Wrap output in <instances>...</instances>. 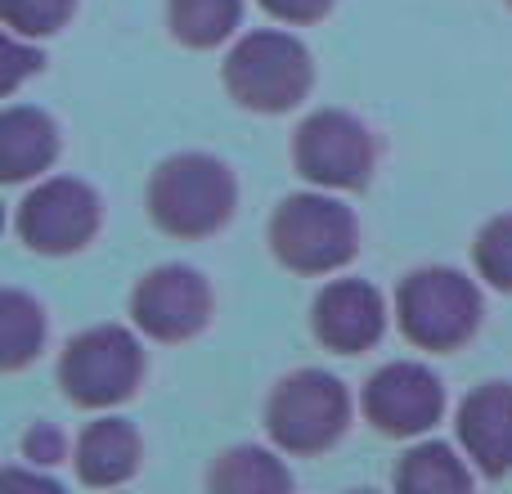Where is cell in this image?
I'll return each instance as SVG.
<instances>
[{
	"instance_id": "6da1fadb",
	"label": "cell",
	"mask_w": 512,
	"mask_h": 494,
	"mask_svg": "<svg viewBox=\"0 0 512 494\" xmlns=\"http://www.w3.org/2000/svg\"><path fill=\"white\" fill-rule=\"evenodd\" d=\"M239 203V189L225 162L207 153L167 158L149 180V216L171 239H207L225 230Z\"/></svg>"
},
{
	"instance_id": "7a4b0ae2",
	"label": "cell",
	"mask_w": 512,
	"mask_h": 494,
	"mask_svg": "<svg viewBox=\"0 0 512 494\" xmlns=\"http://www.w3.org/2000/svg\"><path fill=\"white\" fill-rule=\"evenodd\" d=\"M396 319L400 333L423 351H459L481 328V292L468 274L427 265L400 283Z\"/></svg>"
},
{
	"instance_id": "3957f363",
	"label": "cell",
	"mask_w": 512,
	"mask_h": 494,
	"mask_svg": "<svg viewBox=\"0 0 512 494\" xmlns=\"http://www.w3.org/2000/svg\"><path fill=\"white\" fill-rule=\"evenodd\" d=\"M310 54L288 32H252L225 59V90L252 113H288L310 95Z\"/></svg>"
},
{
	"instance_id": "277c9868",
	"label": "cell",
	"mask_w": 512,
	"mask_h": 494,
	"mask_svg": "<svg viewBox=\"0 0 512 494\" xmlns=\"http://www.w3.org/2000/svg\"><path fill=\"white\" fill-rule=\"evenodd\" d=\"M270 247L292 274H333L360 247L355 216L324 194H292L270 216Z\"/></svg>"
},
{
	"instance_id": "5b68a950",
	"label": "cell",
	"mask_w": 512,
	"mask_h": 494,
	"mask_svg": "<svg viewBox=\"0 0 512 494\" xmlns=\"http://www.w3.org/2000/svg\"><path fill=\"white\" fill-rule=\"evenodd\" d=\"M351 423V396L324 369H301L270 391L265 427L274 445L288 454H324L342 441Z\"/></svg>"
},
{
	"instance_id": "8992f818",
	"label": "cell",
	"mask_w": 512,
	"mask_h": 494,
	"mask_svg": "<svg viewBox=\"0 0 512 494\" xmlns=\"http://www.w3.org/2000/svg\"><path fill=\"white\" fill-rule=\"evenodd\" d=\"M144 378V351L126 328L104 324L72 337L59 360V387L72 405L81 409H108L135 396Z\"/></svg>"
},
{
	"instance_id": "52a82bcc",
	"label": "cell",
	"mask_w": 512,
	"mask_h": 494,
	"mask_svg": "<svg viewBox=\"0 0 512 494\" xmlns=\"http://www.w3.org/2000/svg\"><path fill=\"white\" fill-rule=\"evenodd\" d=\"M297 176L319 189H364L373 176V140L351 113H310L292 140Z\"/></svg>"
},
{
	"instance_id": "ba28073f",
	"label": "cell",
	"mask_w": 512,
	"mask_h": 494,
	"mask_svg": "<svg viewBox=\"0 0 512 494\" xmlns=\"http://www.w3.org/2000/svg\"><path fill=\"white\" fill-rule=\"evenodd\" d=\"M18 239L41 256L81 252L99 230V198L81 180H45L18 203Z\"/></svg>"
},
{
	"instance_id": "9c48e42d",
	"label": "cell",
	"mask_w": 512,
	"mask_h": 494,
	"mask_svg": "<svg viewBox=\"0 0 512 494\" xmlns=\"http://www.w3.org/2000/svg\"><path fill=\"white\" fill-rule=\"evenodd\" d=\"M131 319L153 342H189L212 319V288L189 265H158L135 283Z\"/></svg>"
},
{
	"instance_id": "30bf717a",
	"label": "cell",
	"mask_w": 512,
	"mask_h": 494,
	"mask_svg": "<svg viewBox=\"0 0 512 494\" xmlns=\"http://www.w3.org/2000/svg\"><path fill=\"white\" fill-rule=\"evenodd\" d=\"M441 409H445V387L423 364H409V360L387 364L364 387V418L382 436H396V441L441 423Z\"/></svg>"
},
{
	"instance_id": "8fae6325",
	"label": "cell",
	"mask_w": 512,
	"mask_h": 494,
	"mask_svg": "<svg viewBox=\"0 0 512 494\" xmlns=\"http://www.w3.org/2000/svg\"><path fill=\"white\" fill-rule=\"evenodd\" d=\"M310 328L315 337L337 355H360L382 342L387 328V306L382 292L364 279H337L310 306Z\"/></svg>"
},
{
	"instance_id": "7c38bea8",
	"label": "cell",
	"mask_w": 512,
	"mask_h": 494,
	"mask_svg": "<svg viewBox=\"0 0 512 494\" xmlns=\"http://www.w3.org/2000/svg\"><path fill=\"white\" fill-rule=\"evenodd\" d=\"M459 441L486 477L512 472V382H486L463 400Z\"/></svg>"
},
{
	"instance_id": "4fadbf2b",
	"label": "cell",
	"mask_w": 512,
	"mask_h": 494,
	"mask_svg": "<svg viewBox=\"0 0 512 494\" xmlns=\"http://www.w3.org/2000/svg\"><path fill=\"white\" fill-rule=\"evenodd\" d=\"M140 468V436L126 418H99L77 441V477L95 490L122 486Z\"/></svg>"
},
{
	"instance_id": "5bb4252c",
	"label": "cell",
	"mask_w": 512,
	"mask_h": 494,
	"mask_svg": "<svg viewBox=\"0 0 512 494\" xmlns=\"http://www.w3.org/2000/svg\"><path fill=\"white\" fill-rule=\"evenodd\" d=\"M54 153H59V131H54V122L45 113L9 108L0 117V176H5V185L50 171Z\"/></svg>"
},
{
	"instance_id": "9a60e30c",
	"label": "cell",
	"mask_w": 512,
	"mask_h": 494,
	"mask_svg": "<svg viewBox=\"0 0 512 494\" xmlns=\"http://www.w3.org/2000/svg\"><path fill=\"white\" fill-rule=\"evenodd\" d=\"M243 18V0H167L171 36L189 50H212L234 36Z\"/></svg>"
},
{
	"instance_id": "2e32d148",
	"label": "cell",
	"mask_w": 512,
	"mask_h": 494,
	"mask_svg": "<svg viewBox=\"0 0 512 494\" xmlns=\"http://www.w3.org/2000/svg\"><path fill=\"white\" fill-rule=\"evenodd\" d=\"M207 486L230 490V494H279V490L292 486V477L274 454L256 450V445H239V450L221 454V459L212 463Z\"/></svg>"
},
{
	"instance_id": "e0dca14e",
	"label": "cell",
	"mask_w": 512,
	"mask_h": 494,
	"mask_svg": "<svg viewBox=\"0 0 512 494\" xmlns=\"http://www.w3.org/2000/svg\"><path fill=\"white\" fill-rule=\"evenodd\" d=\"M396 486L405 494H463L472 490V472L454 459L450 445H414L396 468Z\"/></svg>"
},
{
	"instance_id": "ac0fdd59",
	"label": "cell",
	"mask_w": 512,
	"mask_h": 494,
	"mask_svg": "<svg viewBox=\"0 0 512 494\" xmlns=\"http://www.w3.org/2000/svg\"><path fill=\"white\" fill-rule=\"evenodd\" d=\"M45 342V315L32 297L23 292H5L0 297V369L14 373L41 355Z\"/></svg>"
},
{
	"instance_id": "d6986e66",
	"label": "cell",
	"mask_w": 512,
	"mask_h": 494,
	"mask_svg": "<svg viewBox=\"0 0 512 494\" xmlns=\"http://www.w3.org/2000/svg\"><path fill=\"white\" fill-rule=\"evenodd\" d=\"M472 256H477V270H481V279H486L490 288L512 292V212L495 216V221L477 234Z\"/></svg>"
},
{
	"instance_id": "ffe728a7",
	"label": "cell",
	"mask_w": 512,
	"mask_h": 494,
	"mask_svg": "<svg viewBox=\"0 0 512 494\" xmlns=\"http://www.w3.org/2000/svg\"><path fill=\"white\" fill-rule=\"evenodd\" d=\"M77 0H0V18L14 36H54L72 18Z\"/></svg>"
},
{
	"instance_id": "44dd1931",
	"label": "cell",
	"mask_w": 512,
	"mask_h": 494,
	"mask_svg": "<svg viewBox=\"0 0 512 494\" xmlns=\"http://www.w3.org/2000/svg\"><path fill=\"white\" fill-rule=\"evenodd\" d=\"M265 14H274L279 23H319L337 0H256Z\"/></svg>"
},
{
	"instance_id": "7402d4cb",
	"label": "cell",
	"mask_w": 512,
	"mask_h": 494,
	"mask_svg": "<svg viewBox=\"0 0 512 494\" xmlns=\"http://www.w3.org/2000/svg\"><path fill=\"white\" fill-rule=\"evenodd\" d=\"M5 59H9V63H5V81H0V86H5V95L18 86V77H23V72H36V68H41V54H36V50H23L18 41L5 45Z\"/></svg>"
},
{
	"instance_id": "603a6c76",
	"label": "cell",
	"mask_w": 512,
	"mask_h": 494,
	"mask_svg": "<svg viewBox=\"0 0 512 494\" xmlns=\"http://www.w3.org/2000/svg\"><path fill=\"white\" fill-rule=\"evenodd\" d=\"M23 450H27V459H32V463H54V459H59V450H63V441H59V432H54V427L36 423V432H27Z\"/></svg>"
},
{
	"instance_id": "cb8c5ba5",
	"label": "cell",
	"mask_w": 512,
	"mask_h": 494,
	"mask_svg": "<svg viewBox=\"0 0 512 494\" xmlns=\"http://www.w3.org/2000/svg\"><path fill=\"white\" fill-rule=\"evenodd\" d=\"M508 5H512V0H508Z\"/></svg>"
}]
</instances>
